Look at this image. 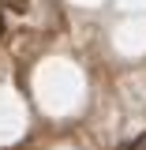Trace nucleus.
<instances>
[{"mask_svg": "<svg viewBox=\"0 0 146 150\" xmlns=\"http://www.w3.org/2000/svg\"><path fill=\"white\" fill-rule=\"evenodd\" d=\"M0 8H11V11H26V0H0Z\"/></svg>", "mask_w": 146, "mask_h": 150, "instance_id": "f257e3e1", "label": "nucleus"}, {"mask_svg": "<svg viewBox=\"0 0 146 150\" xmlns=\"http://www.w3.org/2000/svg\"><path fill=\"white\" fill-rule=\"evenodd\" d=\"M128 150H146V131H142V135H139V139H135V143H131Z\"/></svg>", "mask_w": 146, "mask_h": 150, "instance_id": "f03ea898", "label": "nucleus"}, {"mask_svg": "<svg viewBox=\"0 0 146 150\" xmlns=\"http://www.w3.org/2000/svg\"><path fill=\"white\" fill-rule=\"evenodd\" d=\"M0 34H4V19H0Z\"/></svg>", "mask_w": 146, "mask_h": 150, "instance_id": "7ed1b4c3", "label": "nucleus"}]
</instances>
